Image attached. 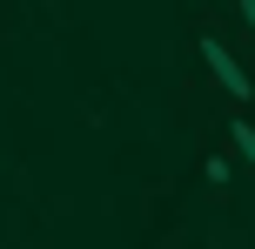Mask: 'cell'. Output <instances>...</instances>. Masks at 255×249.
Instances as JSON below:
<instances>
[{"label": "cell", "instance_id": "cell-1", "mask_svg": "<svg viewBox=\"0 0 255 249\" xmlns=\"http://www.w3.org/2000/svg\"><path fill=\"white\" fill-rule=\"evenodd\" d=\"M195 47H202L208 74L222 81V94H235V101H255V81H249V67L229 54V40H222V34H195Z\"/></svg>", "mask_w": 255, "mask_h": 249}, {"label": "cell", "instance_id": "cell-2", "mask_svg": "<svg viewBox=\"0 0 255 249\" xmlns=\"http://www.w3.org/2000/svg\"><path fill=\"white\" fill-rule=\"evenodd\" d=\"M229 148H235V155H242L249 169H255V121H242V115L229 121Z\"/></svg>", "mask_w": 255, "mask_h": 249}, {"label": "cell", "instance_id": "cell-3", "mask_svg": "<svg viewBox=\"0 0 255 249\" xmlns=\"http://www.w3.org/2000/svg\"><path fill=\"white\" fill-rule=\"evenodd\" d=\"M202 175H208V189H229V175H235V169H229V155H208V169H202Z\"/></svg>", "mask_w": 255, "mask_h": 249}, {"label": "cell", "instance_id": "cell-4", "mask_svg": "<svg viewBox=\"0 0 255 249\" xmlns=\"http://www.w3.org/2000/svg\"><path fill=\"white\" fill-rule=\"evenodd\" d=\"M242 27H255V0H242Z\"/></svg>", "mask_w": 255, "mask_h": 249}]
</instances>
